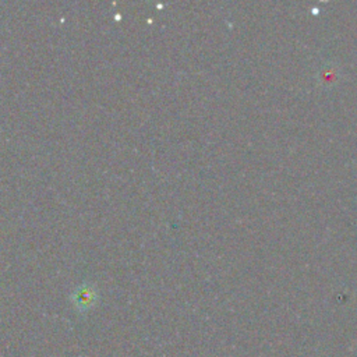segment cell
I'll use <instances>...</instances> for the list:
<instances>
[{"label":"cell","instance_id":"obj_1","mask_svg":"<svg viewBox=\"0 0 357 357\" xmlns=\"http://www.w3.org/2000/svg\"><path fill=\"white\" fill-rule=\"evenodd\" d=\"M75 300L80 306H87V304H90L93 301V293H91V291L83 288L82 291H78L75 293Z\"/></svg>","mask_w":357,"mask_h":357}]
</instances>
